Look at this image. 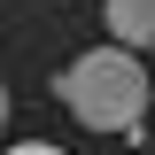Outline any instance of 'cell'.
<instances>
[{
    "instance_id": "cell-1",
    "label": "cell",
    "mask_w": 155,
    "mask_h": 155,
    "mask_svg": "<svg viewBox=\"0 0 155 155\" xmlns=\"http://www.w3.org/2000/svg\"><path fill=\"white\" fill-rule=\"evenodd\" d=\"M54 93H62V109L85 124V132H132L140 116H147V101H155V78H147V62L132 54V47H93V54H78L70 70L54 78Z\"/></svg>"
},
{
    "instance_id": "cell-2",
    "label": "cell",
    "mask_w": 155,
    "mask_h": 155,
    "mask_svg": "<svg viewBox=\"0 0 155 155\" xmlns=\"http://www.w3.org/2000/svg\"><path fill=\"white\" fill-rule=\"evenodd\" d=\"M101 16H109V39L116 47H155V0H109V8H101Z\"/></svg>"
},
{
    "instance_id": "cell-3",
    "label": "cell",
    "mask_w": 155,
    "mask_h": 155,
    "mask_svg": "<svg viewBox=\"0 0 155 155\" xmlns=\"http://www.w3.org/2000/svg\"><path fill=\"white\" fill-rule=\"evenodd\" d=\"M8 155H62V147H47V140H23V147H8Z\"/></svg>"
},
{
    "instance_id": "cell-4",
    "label": "cell",
    "mask_w": 155,
    "mask_h": 155,
    "mask_svg": "<svg viewBox=\"0 0 155 155\" xmlns=\"http://www.w3.org/2000/svg\"><path fill=\"white\" fill-rule=\"evenodd\" d=\"M0 132H8V78H0Z\"/></svg>"
}]
</instances>
